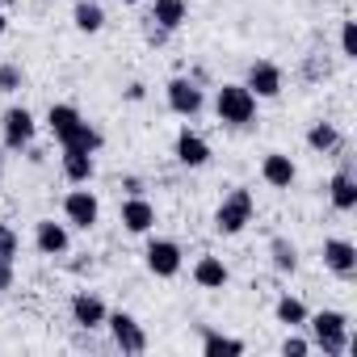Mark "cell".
<instances>
[{"label": "cell", "instance_id": "obj_1", "mask_svg": "<svg viewBox=\"0 0 357 357\" xmlns=\"http://www.w3.org/2000/svg\"><path fill=\"white\" fill-rule=\"evenodd\" d=\"M311 328V349H324L328 357H340L349 349V315L344 311H315L307 315Z\"/></svg>", "mask_w": 357, "mask_h": 357}, {"label": "cell", "instance_id": "obj_2", "mask_svg": "<svg viewBox=\"0 0 357 357\" xmlns=\"http://www.w3.org/2000/svg\"><path fill=\"white\" fill-rule=\"evenodd\" d=\"M252 215H257L252 190H231V194L219 202V211H215V231H219V236H240V231L252 223Z\"/></svg>", "mask_w": 357, "mask_h": 357}, {"label": "cell", "instance_id": "obj_3", "mask_svg": "<svg viewBox=\"0 0 357 357\" xmlns=\"http://www.w3.org/2000/svg\"><path fill=\"white\" fill-rule=\"evenodd\" d=\"M215 114H219V122H227V126H248V122L257 118V97H252L244 84H223V89L215 93Z\"/></svg>", "mask_w": 357, "mask_h": 357}, {"label": "cell", "instance_id": "obj_4", "mask_svg": "<svg viewBox=\"0 0 357 357\" xmlns=\"http://www.w3.org/2000/svg\"><path fill=\"white\" fill-rule=\"evenodd\" d=\"M0 130H5V151H26L38 135V122L26 105H13L5 109V118H0Z\"/></svg>", "mask_w": 357, "mask_h": 357}, {"label": "cell", "instance_id": "obj_5", "mask_svg": "<svg viewBox=\"0 0 357 357\" xmlns=\"http://www.w3.org/2000/svg\"><path fill=\"white\" fill-rule=\"evenodd\" d=\"M97 219H101V202H97L93 190H72V194L63 198V223H68V227L89 231V227H97Z\"/></svg>", "mask_w": 357, "mask_h": 357}, {"label": "cell", "instance_id": "obj_6", "mask_svg": "<svg viewBox=\"0 0 357 357\" xmlns=\"http://www.w3.org/2000/svg\"><path fill=\"white\" fill-rule=\"evenodd\" d=\"M105 324H109V336H114V344L122 353H143L147 349V332H143V324L130 311H109Z\"/></svg>", "mask_w": 357, "mask_h": 357}, {"label": "cell", "instance_id": "obj_7", "mask_svg": "<svg viewBox=\"0 0 357 357\" xmlns=\"http://www.w3.org/2000/svg\"><path fill=\"white\" fill-rule=\"evenodd\" d=\"M168 109L172 114H181V118H198L202 114V105H206V97H202V89H198V80H185V76H176V80H168Z\"/></svg>", "mask_w": 357, "mask_h": 357}, {"label": "cell", "instance_id": "obj_8", "mask_svg": "<svg viewBox=\"0 0 357 357\" xmlns=\"http://www.w3.org/2000/svg\"><path fill=\"white\" fill-rule=\"evenodd\" d=\"M143 257H147V269L155 278H176L181 273V244L176 240H151Z\"/></svg>", "mask_w": 357, "mask_h": 357}, {"label": "cell", "instance_id": "obj_9", "mask_svg": "<svg viewBox=\"0 0 357 357\" xmlns=\"http://www.w3.org/2000/svg\"><path fill=\"white\" fill-rule=\"evenodd\" d=\"M282 68L278 63H269V59H257L252 68H248V80H244V89L257 97V101H265V97H278L282 93Z\"/></svg>", "mask_w": 357, "mask_h": 357}, {"label": "cell", "instance_id": "obj_10", "mask_svg": "<svg viewBox=\"0 0 357 357\" xmlns=\"http://www.w3.org/2000/svg\"><path fill=\"white\" fill-rule=\"evenodd\" d=\"M34 244H38L43 257H63V252L72 248V231H68V223L38 219V227H34Z\"/></svg>", "mask_w": 357, "mask_h": 357}, {"label": "cell", "instance_id": "obj_11", "mask_svg": "<svg viewBox=\"0 0 357 357\" xmlns=\"http://www.w3.org/2000/svg\"><path fill=\"white\" fill-rule=\"evenodd\" d=\"M324 265H328L336 278H353V273H357V244H353V240H340V236L324 240Z\"/></svg>", "mask_w": 357, "mask_h": 357}, {"label": "cell", "instance_id": "obj_12", "mask_svg": "<svg viewBox=\"0 0 357 357\" xmlns=\"http://www.w3.org/2000/svg\"><path fill=\"white\" fill-rule=\"evenodd\" d=\"M294 176H298V168H294V160H290L286 151H269V155L261 160V181H265L269 190H290Z\"/></svg>", "mask_w": 357, "mask_h": 357}, {"label": "cell", "instance_id": "obj_13", "mask_svg": "<svg viewBox=\"0 0 357 357\" xmlns=\"http://www.w3.org/2000/svg\"><path fill=\"white\" fill-rule=\"evenodd\" d=\"M172 151H176V164H185V168H202V164H211V143H206L198 130H190V126L176 135Z\"/></svg>", "mask_w": 357, "mask_h": 357}, {"label": "cell", "instance_id": "obj_14", "mask_svg": "<svg viewBox=\"0 0 357 357\" xmlns=\"http://www.w3.org/2000/svg\"><path fill=\"white\" fill-rule=\"evenodd\" d=\"M122 227H126L130 236H147V231L155 227V206H151L143 194H130V198L122 202Z\"/></svg>", "mask_w": 357, "mask_h": 357}, {"label": "cell", "instance_id": "obj_15", "mask_svg": "<svg viewBox=\"0 0 357 357\" xmlns=\"http://www.w3.org/2000/svg\"><path fill=\"white\" fill-rule=\"evenodd\" d=\"M105 315H109V307L93 294V290H76L72 294V324H80V328H101L105 324Z\"/></svg>", "mask_w": 357, "mask_h": 357}, {"label": "cell", "instance_id": "obj_16", "mask_svg": "<svg viewBox=\"0 0 357 357\" xmlns=\"http://www.w3.org/2000/svg\"><path fill=\"white\" fill-rule=\"evenodd\" d=\"M147 22L172 34V30H181L190 22V5H185V0H151V17Z\"/></svg>", "mask_w": 357, "mask_h": 357}, {"label": "cell", "instance_id": "obj_17", "mask_svg": "<svg viewBox=\"0 0 357 357\" xmlns=\"http://www.w3.org/2000/svg\"><path fill=\"white\" fill-rule=\"evenodd\" d=\"M328 198H332V206H336L340 215L357 211V176H353L349 168L332 172V181H328Z\"/></svg>", "mask_w": 357, "mask_h": 357}, {"label": "cell", "instance_id": "obj_18", "mask_svg": "<svg viewBox=\"0 0 357 357\" xmlns=\"http://www.w3.org/2000/svg\"><path fill=\"white\" fill-rule=\"evenodd\" d=\"M227 265H223V257H198L194 261V282L202 286V290H223L227 286Z\"/></svg>", "mask_w": 357, "mask_h": 357}, {"label": "cell", "instance_id": "obj_19", "mask_svg": "<svg viewBox=\"0 0 357 357\" xmlns=\"http://www.w3.org/2000/svg\"><path fill=\"white\" fill-rule=\"evenodd\" d=\"M93 172H97V164H93V155H89V151L63 147V176H68L72 185H89V181H93Z\"/></svg>", "mask_w": 357, "mask_h": 357}, {"label": "cell", "instance_id": "obj_20", "mask_svg": "<svg viewBox=\"0 0 357 357\" xmlns=\"http://www.w3.org/2000/svg\"><path fill=\"white\" fill-rule=\"evenodd\" d=\"M101 143H105V135H101L93 122H80L76 130H68V135L59 139V147H76V151H89V155H97Z\"/></svg>", "mask_w": 357, "mask_h": 357}, {"label": "cell", "instance_id": "obj_21", "mask_svg": "<svg viewBox=\"0 0 357 357\" xmlns=\"http://www.w3.org/2000/svg\"><path fill=\"white\" fill-rule=\"evenodd\" d=\"M248 344L236 340V336H223V332H202V353L206 357H240Z\"/></svg>", "mask_w": 357, "mask_h": 357}, {"label": "cell", "instance_id": "obj_22", "mask_svg": "<svg viewBox=\"0 0 357 357\" xmlns=\"http://www.w3.org/2000/svg\"><path fill=\"white\" fill-rule=\"evenodd\" d=\"M72 22H76L80 34H97L105 26V9L97 5V0H80V5L72 9Z\"/></svg>", "mask_w": 357, "mask_h": 357}, {"label": "cell", "instance_id": "obj_23", "mask_svg": "<svg viewBox=\"0 0 357 357\" xmlns=\"http://www.w3.org/2000/svg\"><path fill=\"white\" fill-rule=\"evenodd\" d=\"M80 122H84V118H80V109H76V105H51V109H47V126H51V135H55V139H63V135H68V130H76Z\"/></svg>", "mask_w": 357, "mask_h": 357}, {"label": "cell", "instance_id": "obj_24", "mask_svg": "<svg viewBox=\"0 0 357 357\" xmlns=\"http://www.w3.org/2000/svg\"><path fill=\"white\" fill-rule=\"evenodd\" d=\"M273 315H278V324H286V328H303L311 311H307V303H303V298L282 294V298H278V307H273Z\"/></svg>", "mask_w": 357, "mask_h": 357}, {"label": "cell", "instance_id": "obj_25", "mask_svg": "<svg viewBox=\"0 0 357 357\" xmlns=\"http://www.w3.org/2000/svg\"><path fill=\"white\" fill-rule=\"evenodd\" d=\"M307 147H311V151H319V155H328V151H336V147H340V130H336L332 122H315V126L307 130Z\"/></svg>", "mask_w": 357, "mask_h": 357}, {"label": "cell", "instance_id": "obj_26", "mask_svg": "<svg viewBox=\"0 0 357 357\" xmlns=\"http://www.w3.org/2000/svg\"><path fill=\"white\" fill-rule=\"evenodd\" d=\"M269 257H273V269H278V273H294V269H298V248H294L286 236H273Z\"/></svg>", "mask_w": 357, "mask_h": 357}, {"label": "cell", "instance_id": "obj_27", "mask_svg": "<svg viewBox=\"0 0 357 357\" xmlns=\"http://www.w3.org/2000/svg\"><path fill=\"white\" fill-rule=\"evenodd\" d=\"M17 252H22V240H17V231L9 227V223H0V261H17Z\"/></svg>", "mask_w": 357, "mask_h": 357}, {"label": "cell", "instance_id": "obj_28", "mask_svg": "<svg viewBox=\"0 0 357 357\" xmlns=\"http://www.w3.org/2000/svg\"><path fill=\"white\" fill-rule=\"evenodd\" d=\"M340 55L357 59V22H340Z\"/></svg>", "mask_w": 357, "mask_h": 357}, {"label": "cell", "instance_id": "obj_29", "mask_svg": "<svg viewBox=\"0 0 357 357\" xmlns=\"http://www.w3.org/2000/svg\"><path fill=\"white\" fill-rule=\"evenodd\" d=\"M22 89V68L17 63H0V93H17Z\"/></svg>", "mask_w": 357, "mask_h": 357}, {"label": "cell", "instance_id": "obj_30", "mask_svg": "<svg viewBox=\"0 0 357 357\" xmlns=\"http://www.w3.org/2000/svg\"><path fill=\"white\" fill-rule=\"evenodd\" d=\"M282 353H286V357H307V353H311V340H303V336H286V340H282Z\"/></svg>", "mask_w": 357, "mask_h": 357}, {"label": "cell", "instance_id": "obj_31", "mask_svg": "<svg viewBox=\"0 0 357 357\" xmlns=\"http://www.w3.org/2000/svg\"><path fill=\"white\" fill-rule=\"evenodd\" d=\"M147 43H151V47H164V43H168V30H160V26H147Z\"/></svg>", "mask_w": 357, "mask_h": 357}, {"label": "cell", "instance_id": "obj_32", "mask_svg": "<svg viewBox=\"0 0 357 357\" xmlns=\"http://www.w3.org/2000/svg\"><path fill=\"white\" fill-rule=\"evenodd\" d=\"M9 286H13V265L0 261V290H9Z\"/></svg>", "mask_w": 357, "mask_h": 357}, {"label": "cell", "instance_id": "obj_33", "mask_svg": "<svg viewBox=\"0 0 357 357\" xmlns=\"http://www.w3.org/2000/svg\"><path fill=\"white\" fill-rule=\"evenodd\" d=\"M143 97H147V89H143L139 80H135V84H126V101H135V105H139Z\"/></svg>", "mask_w": 357, "mask_h": 357}, {"label": "cell", "instance_id": "obj_34", "mask_svg": "<svg viewBox=\"0 0 357 357\" xmlns=\"http://www.w3.org/2000/svg\"><path fill=\"white\" fill-rule=\"evenodd\" d=\"M122 190H126V198H130V194H143V181H139V176H126Z\"/></svg>", "mask_w": 357, "mask_h": 357}, {"label": "cell", "instance_id": "obj_35", "mask_svg": "<svg viewBox=\"0 0 357 357\" xmlns=\"http://www.w3.org/2000/svg\"><path fill=\"white\" fill-rule=\"evenodd\" d=\"M5 30H9V17H5V13H0V34H5Z\"/></svg>", "mask_w": 357, "mask_h": 357}, {"label": "cell", "instance_id": "obj_36", "mask_svg": "<svg viewBox=\"0 0 357 357\" xmlns=\"http://www.w3.org/2000/svg\"><path fill=\"white\" fill-rule=\"evenodd\" d=\"M0 5H22V0H0Z\"/></svg>", "mask_w": 357, "mask_h": 357}, {"label": "cell", "instance_id": "obj_37", "mask_svg": "<svg viewBox=\"0 0 357 357\" xmlns=\"http://www.w3.org/2000/svg\"><path fill=\"white\" fill-rule=\"evenodd\" d=\"M0 176H5V155H0Z\"/></svg>", "mask_w": 357, "mask_h": 357}, {"label": "cell", "instance_id": "obj_38", "mask_svg": "<svg viewBox=\"0 0 357 357\" xmlns=\"http://www.w3.org/2000/svg\"><path fill=\"white\" fill-rule=\"evenodd\" d=\"M122 5H139V0H122Z\"/></svg>", "mask_w": 357, "mask_h": 357}]
</instances>
